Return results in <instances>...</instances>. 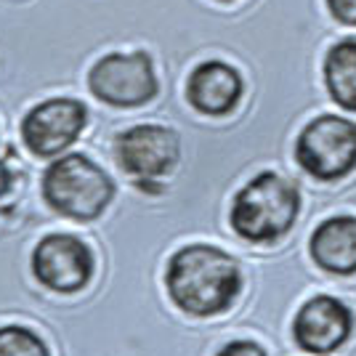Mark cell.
I'll use <instances>...</instances> for the list:
<instances>
[{
	"label": "cell",
	"mask_w": 356,
	"mask_h": 356,
	"mask_svg": "<svg viewBox=\"0 0 356 356\" xmlns=\"http://www.w3.org/2000/svg\"><path fill=\"white\" fill-rule=\"evenodd\" d=\"M168 296L192 316H216L226 312L242 290L237 261L221 248L205 242L186 245L170 255L165 268Z\"/></svg>",
	"instance_id": "obj_1"
},
{
	"label": "cell",
	"mask_w": 356,
	"mask_h": 356,
	"mask_svg": "<svg viewBox=\"0 0 356 356\" xmlns=\"http://www.w3.org/2000/svg\"><path fill=\"white\" fill-rule=\"evenodd\" d=\"M300 194L290 178L264 170L250 178L232 200L229 221L242 239L266 245L282 239L298 218Z\"/></svg>",
	"instance_id": "obj_2"
},
{
	"label": "cell",
	"mask_w": 356,
	"mask_h": 356,
	"mask_svg": "<svg viewBox=\"0 0 356 356\" xmlns=\"http://www.w3.org/2000/svg\"><path fill=\"white\" fill-rule=\"evenodd\" d=\"M43 200L64 218L88 223L96 221L115 200V181L102 165L72 152L45 168Z\"/></svg>",
	"instance_id": "obj_3"
},
{
	"label": "cell",
	"mask_w": 356,
	"mask_h": 356,
	"mask_svg": "<svg viewBox=\"0 0 356 356\" xmlns=\"http://www.w3.org/2000/svg\"><path fill=\"white\" fill-rule=\"evenodd\" d=\"M298 165L319 181H338L356 168V122L341 115L314 118L296 141Z\"/></svg>",
	"instance_id": "obj_4"
},
{
	"label": "cell",
	"mask_w": 356,
	"mask_h": 356,
	"mask_svg": "<svg viewBox=\"0 0 356 356\" xmlns=\"http://www.w3.org/2000/svg\"><path fill=\"white\" fill-rule=\"evenodd\" d=\"M88 88L104 104L134 109L149 104L157 96L160 80L147 51H131V54L115 51L90 67Z\"/></svg>",
	"instance_id": "obj_5"
},
{
	"label": "cell",
	"mask_w": 356,
	"mask_h": 356,
	"mask_svg": "<svg viewBox=\"0 0 356 356\" xmlns=\"http://www.w3.org/2000/svg\"><path fill=\"white\" fill-rule=\"evenodd\" d=\"M115 160L144 186L147 181H157L176 168L181 160V141L176 131L165 125H134L115 136Z\"/></svg>",
	"instance_id": "obj_6"
},
{
	"label": "cell",
	"mask_w": 356,
	"mask_h": 356,
	"mask_svg": "<svg viewBox=\"0 0 356 356\" xmlns=\"http://www.w3.org/2000/svg\"><path fill=\"white\" fill-rule=\"evenodd\" d=\"M88 122V109L77 99L56 96L35 104L22 120V141L35 157H56L72 147Z\"/></svg>",
	"instance_id": "obj_7"
},
{
	"label": "cell",
	"mask_w": 356,
	"mask_h": 356,
	"mask_svg": "<svg viewBox=\"0 0 356 356\" xmlns=\"http://www.w3.org/2000/svg\"><path fill=\"white\" fill-rule=\"evenodd\" d=\"M32 274L54 293H77L93 277V252L72 234H48L32 250Z\"/></svg>",
	"instance_id": "obj_8"
},
{
	"label": "cell",
	"mask_w": 356,
	"mask_h": 356,
	"mask_svg": "<svg viewBox=\"0 0 356 356\" xmlns=\"http://www.w3.org/2000/svg\"><path fill=\"white\" fill-rule=\"evenodd\" d=\"M354 314L332 296H314L298 309L293 319V338L309 354H330L351 338Z\"/></svg>",
	"instance_id": "obj_9"
},
{
	"label": "cell",
	"mask_w": 356,
	"mask_h": 356,
	"mask_svg": "<svg viewBox=\"0 0 356 356\" xmlns=\"http://www.w3.org/2000/svg\"><path fill=\"white\" fill-rule=\"evenodd\" d=\"M245 93L242 74L226 61H202L186 80V102L208 118H223L234 112Z\"/></svg>",
	"instance_id": "obj_10"
},
{
	"label": "cell",
	"mask_w": 356,
	"mask_h": 356,
	"mask_svg": "<svg viewBox=\"0 0 356 356\" xmlns=\"http://www.w3.org/2000/svg\"><path fill=\"white\" fill-rule=\"evenodd\" d=\"M314 264L330 274H354L356 271V218L335 216L322 221L309 242Z\"/></svg>",
	"instance_id": "obj_11"
},
{
	"label": "cell",
	"mask_w": 356,
	"mask_h": 356,
	"mask_svg": "<svg viewBox=\"0 0 356 356\" xmlns=\"http://www.w3.org/2000/svg\"><path fill=\"white\" fill-rule=\"evenodd\" d=\"M325 86L335 104L356 112V38L330 45L325 56Z\"/></svg>",
	"instance_id": "obj_12"
},
{
	"label": "cell",
	"mask_w": 356,
	"mask_h": 356,
	"mask_svg": "<svg viewBox=\"0 0 356 356\" xmlns=\"http://www.w3.org/2000/svg\"><path fill=\"white\" fill-rule=\"evenodd\" d=\"M0 356H51L45 341L22 325L0 327Z\"/></svg>",
	"instance_id": "obj_13"
},
{
	"label": "cell",
	"mask_w": 356,
	"mask_h": 356,
	"mask_svg": "<svg viewBox=\"0 0 356 356\" xmlns=\"http://www.w3.org/2000/svg\"><path fill=\"white\" fill-rule=\"evenodd\" d=\"M327 11L343 27H356V0H327Z\"/></svg>",
	"instance_id": "obj_14"
},
{
	"label": "cell",
	"mask_w": 356,
	"mask_h": 356,
	"mask_svg": "<svg viewBox=\"0 0 356 356\" xmlns=\"http://www.w3.org/2000/svg\"><path fill=\"white\" fill-rule=\"evenodd\" d=\"M216 356H266V351L252 341H232L226 343Z\"/></svg>",
	"instance_id": "obj_15"
},
{
	"label": "cell",
	"mask_w": 356,
	"mask_h": 356,
	"mask_svg": "<svg viewBox=\"0 0 356 356\" xmlns=\"http://www.w3.org/2000/svg\"><path fill=\"white\" fill-rule=\"evenodd\" d=\"M11 189V170H8V165L0 160V194H6Z\"/></svg>",
	"instance_id": "obj_16"
},
{
	"label": "cell",
	"mask_w": 356,
	"mask_h": 356,
	"mask_svg": "<svg viewBox=\"0 0 356 356\" xmlns=\"http://www.w3.org/2000/svg\"><path fill=\"white\" fill-rule=\"evenodd\" d=\"M218 3H229V0H218Z\"/></svg>",
	"instance_id": "obj_17"
}]
</instances>
